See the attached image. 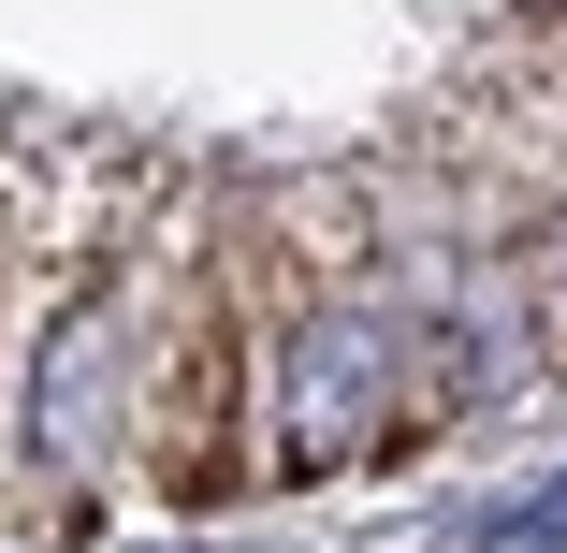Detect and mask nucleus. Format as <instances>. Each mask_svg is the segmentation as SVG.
<instances>
[{"instance_id": "nucleus-1", "label": "nucleus", "mask_w": 567, "mask_h": 553, "mask_svg": "<svg viewBox=\"0 0 567 553\" xmlns=\"http://www.w3.org/2000/svg\"><path fill=\"white\" fill-rule=\"evenodd\" d=\"M553 263H567V218H553Z\"/></svg>"}]
</instances>
